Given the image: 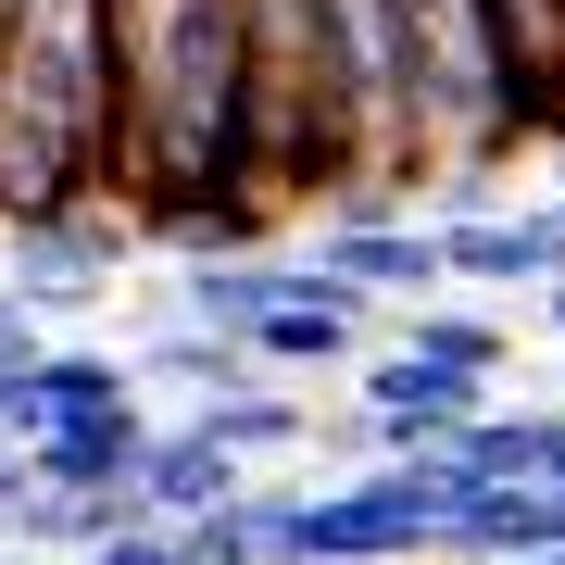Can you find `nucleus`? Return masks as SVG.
Returning a JSON list of instances; mask_svg holds the SVG:
<instances>
[{"label":"nucleus","instance_id":"f257e3e1","mask_svg":"<svg viewBox=\"0 0 565 565\" xmlns=\"http://www.w3.org/2000/svg\"><path fill=\"white\" fill-rule=\"evenodd\" d=\"M114 76H126L114 189H139V214H163V202H264L252 0H114Z\"/></svg>","mask_w":565,"mask_h":565},{"label":"nucleus","instance_id":"f03ea898","mask_svg":"<svg viewBox=\"0 0 565 565\" xmlns=\"http://www.w3.org/2000/svg\"><path fill=\"white\" fill-rule=\"evenodd\" d=\"M126 151V76H114V0H25L0 39V239L51 214H88Z\"/></svg>","mask_w":565,"mask_h":565},{"label":"nucleus","instance_id":"7ed1b4c3","mask_svg":"<svg viewBox=\"0 0 565 565\" xmlns=\"http://www.w3.org/2000/svg\"><path fill=\"white\" fill-rule=\"evenodd\" d=\"M252 126H264V202L364 177V114L327 0H252Z\"/></svg>","mask_w":565,"mask_h":565},{"label":"nucleus","instance_id":"20e7f679","mask_svg":"<svg viewBox=\"0 0 565 565\" xmlns=\"http://www.w3.org/2000/svg\"><path fill=\"white\" fill-rule=\"evenodd\" d=\"M415 51H427V163L478 177L490 151H515V63L490 0H415Z\"/></svg>","mask_w":565,"mask_h":565},{"label":"nucleus","instance_id":"39448f33","mask_svg":"<svg viewBox=\"0 0 565 565\" xmlns=\"http://www.w3.org/2000/svg\"><path fill=\"white\" fill-rule=\"evenodd\" d=\"M352 63V114H364V163L415 177L427 163V51H415V0H327Z\"/></svg>","mask_w":565,"mask_h":565},{"label":"nucleus","instance_id":"423d86ee","mask_svg":"<svg viewBox=\"0 0 565 565\" xmlns=\"http://www.w3.org/2000/svg\"><path fill=\"white\" fill-rule=\"evenodd\" d=\"M139 252V214H51V226H13L0 239V289H13L25 315H76V302H102L114 289V264Z\"/></svg>","mask_w":565,"mask_h":565},{"label":"nucleus","instance_id":"0eeeda50","mask_svg":"<svg viewBox=\"0 0 565 565\" xmlns=\"http://www.w3.org/2000/svg\"><path fill=\"white\" fill-rule=\"evenodd\" d=\"M478 415H490V377H478V364H440V352H415V340L364 364V427L390 440V465H415V452H452Z\"/></svg>","mask_w":565,"mask_h":565},{"label":"nucleus","instance_id":"6e6552de","mask_svg":"<svg viewBox=\"0 0 565 565\" xmlns=\"http://www.w3.org/2000/svg\"><path fill=\"white\" fill-rule=\"evenodd\" d=\"M452 252V289H565V202H527V214H452L440 226Z\"/></svg>","mask_w":565,"mask_h":565},{"label":"nucleus","instance_id":"1a4fd4ad","mask_svg":"<svg viewBox=\"0 0 565 565\" xmlns=\"http://www.w3.org/2000/svg\"><path fill=\"white\" fill-rule=\"evenodd\" d=\"M490 25H503V63H515V139L565 151V0H490Z\"/></svg>","mask_w":565,"mask_h":565},{"label":"nucleus","instance_id":"9d476101","mask_svg":"<svg viewBox=\"0 0 565 565\" xmlns=\"http://www.w3.org/2000/svg\"><path fill=\"white\" fill-rule=\"evenodd\" d=\"M151 452H163L151 415H102V427H51L25 465H39V490H151Z\"/></svg>","mask_w":565,"mask_h":565},{"label":"nucleus","instance_id":"9b49d317","mask_svg":"<svg viewBox=\"0 0 565 565\" xmlns=\"http://www.w3.org/2000/svg\"><path fill=\"white\" fill-rule=\"evenodd\" d=\"M452 452H465V478H490V490H541V478H565V415H541V403H490Z\"/></svg>","mask_w":565,"mask_h":565},{"label":"nucleus","instance_id":"f8f14e48","mask_svg":"<svg viewBox=\"0 0 565 565\" xmlns=\"http://www.w3.org/2000/svg\"><path fill=\"white\" fill-rule=\"evenodd\" d=\"M226 503H252L239 452H214L202 427H163V452H151V515H163V527H214Z\"/></svg>","mask_w":565,"mask_h":565},{"label":"nucleus","instance_id":"ddd939ff","mask_svg":"<svg viewBox=\"0 0 565 565\" xmlns=\"http://www.w3.org/2000/svg\"><path fill=\"white\" fill-rule=\"evenodd\" d=\"M189 553H202V565H302V490H252V503H226L214 527H189Z\"/></svg>","mask_w":565,"mask_h":565},{"label":"nucleus","instance_id":"4468645a","mask_svg":"<svg viewBox=\"0 0 565 565\" xmlns=\"http://www.w3.org/2000/svg\"><path fill=\"white\" fill-rule=\"evenodd\" d=\"M139 377H163V390H202V403H226V390H252V340H214V327H163V340L139 352Z\"/></svg>","mask_w":565,"mask_h":565},{"label":"nucleus","instance_id":"2eb2a0df","mask_svg":"<svg viewBox=\"0 0 565 565\" xmlns=\"http://www.w3.org/2000/svg\"><path fill=\"white\" fill-rule=\"evenodd\" d=\"M189 427H202V440L214 452H289V440H315V403H289V390H226V403H202V415H189Z\"/></svg>","mask_w":565,"mask_h":565},{"label":"nucleus","instance_id":"dca6fc26","mask_svg":"<svg viewBox=\"0 0 565 565\" xmlns=\"http://www.w3.org/2000/svg\"><path fill=\"white\" fill-rule=\"evenodd\" d=\"M139 239L189 252V264H252V239H264V202H163V214H139Z\"/></svg>","mask_w":565,"mask_h":565},{"label":"nucleus","instance_id":"f3484780","mask_svg":"<svg viewBox=\"0 0 565 565\" xmlns=\"http://www.w3.org/2000/svg\"><path fill=\"white\" fill-rule=\"evenodd\" d=\"M39 390H51V427H102V415H139V377H126L114 352H51V364H39Z\"/></svg>","mask_w":565,"mask_h":565},{"label":"nucleus","instance_id":"a211bd4d","mask_svg":"<svg viewBox=\"0 0 565 565\" xmlns=\"http://www.w3.org/2000/svg\"><path fill=\"white\" fill-rule=\"evenodd\" d=\"M415 352H440V364H478V377H503V327L490 315H452V302H427L415 327H403Z\"/></svg>","mask_w":565,"mask_h":565},{"label":"nucleus","instance_id":"6ab92c4d","mask_svg":"<svg viewBox=\"0 0 565 565\" xmlns=\"http://www.w3.org/2000/svg\"><path fill=\"white\" fill-rule=\"evenodd\" d=\"M39 327H51V315H25L13 289H0V377H39V364H51V340H39Z\"/></svg>","mask_w":565,"mask_h":565},{"label":"nucleus","instance_id":"aec40b11","mask_svg":"<svg viewBox=\"0 0 565 565\" xmlns=\"http://www.w3.org/2000/svg\"><path fill=\"white\" fill-rule=\"evenodd\" d=\"M88 565H202V553H189V527H163V515H151V527H126V541H114V553H88Z\"/></svg>","mask_w":565,"mask_h":565},{"label":"nucleus","instance_id":"412c9836","mask_svg":"<svg viewBox=\"0 0 565 565\" xmlns=\"http://www.w3.org/2000/svg\"><path fill=\"white\" fill-rule=\"evenodd\" d=\"M541 315H553V340H565V289H553V302H541Z\"/></svg>","mask_w":565,"mask_h":565},{"label":"nucleus","instance_id":"4be33fe9","mask_svg":"<svg viewBox=\"0 0 565 565\" xmlns=\"http://www.w3.org/2000/svg\"><path fill=\"white\" fill-rule=\"evenodd\" d=\"M13 13H25V0H0V39H13Z\"/></svg>","mask_w":565,"mask_h":565},{"label":"nucleus","instance_id":"5701e85b","mask_svg":"<svg viewBox=\"0 0 565 565\" xmlns=\"http://www.w3.org/2000/svg\"><path fill=\"white\" fill-rule=\"evenodd\" d=\"M553 177H565V151H553Z\"/></svg>","mask_w":565,"mask_h":565},{"label":"nucleus","instance_id":"b1692460","mask_svg":"<svg viewBox=\"0 0 565 565\" xmlns=\"http://www.w3.org/2000/svg\"><path fill=\"white\" fill-rule=\"evenodd\" d=\"M541 565H565V553H541Z\"/></svg>","mask_w":565,"mask_h":565}]
</instances>
